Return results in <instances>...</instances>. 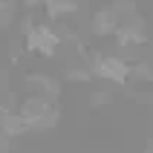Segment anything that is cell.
Here are the masks:
<instances>
[{
	"mask_svg": "<svg viewBox=\"0 0 153 153\" xmlns=\"http://www.w3.org/2000/svg\"><path fill=\"white\" fill-rule=\"evenodd\" d=\"M0 153H12V142L6 136H0Z\"/></svg>",
	"mask_w": 153,
	"mask_h": 153,
	"instance_id": "8fae6325",
	"label": "cell"
},
{
	"mask_svg": "<svg viewBox=\"0 0 153 153\" xmlns=\"http://www.w3.org/2000/svg\"><path fill=\"white\" fill-rule=\"evenodd\" d=\"M87 67H90L93 78H101L107 84H127L130 81V61L124 55H107V52L93 49Z\"/></svg>",
	"mask_w": 153,
	"mask_h": 153,
	"instance_id": "6da1fadb",
	"label": "cell"
},
{
	"mask_svg": "<svg viewBox=\"0 0 153 153\" xmlns=\"http://www.w3.org/2000/svg\"><path fill=\"white\" fill-rule=\"evenodd\" d=\"M81 12V3L78 0H46L43 3V15L49 17L52 23H64L67 17L78 15Z\"/></svg>",
	"mask_w": 153,
	"mask_h": 153,
	"instance_id": "8992f818",
	"label": "cell"
},
{
	"mask_svg": "<svg viewBox=\"0 0 153 153\" xmlns=\"http://www.w3.org/2000/svg\"><path fill=\"white\" fill-rule=\"evenodd\" d=\"M15 20V3H9V0H0V29L9 26Z\"/></svg>",
	"mask_w": 153,
	"mask_h": 153,
	"instance_id": "9c48e42d",
	"label": "cell"
},
{
	"mask_svg": "<svg viewBox=\"0 0 153 153\" xmlns=\"http://www.w3.org/2000/svg\"><path fill=\"white\" fill-rule=\"evenodd\" d=\"M119 26H121V17L116 15L113 6H101V9L93 12V20H90L93 35H98V38H113V35L119 32Z\"/></svg>",
	"mask_w": 153,
	"mask_h": 153,
	"instance_id": "277c9868",
	"label": "cell"
},
{
	"mask_svg": "<svg viewBox=\"0 0 153 153\" xmlns=\"http://www.w3.org/2000/svg\"><path fill=\"white\" fill-rule=\"evenodd\" d=\"M110 101H113V95H110V93H104V90L93 93V98H90V104H93V107H104V104H110Z\"/></svg>",
	"mask_w": 153,
	"mask_h": 153,
	"instance_id": "30bf717a",
	"label": "cell"
},
{
	"mask_svg": "<svg viewBox=\"0 0 153 153\" xmlns=\"http://www.w3.org/2000/svg\"><path fill=\"white\" fill-rule=\"evenodd\" d=\"M29 133V127H26V121L20 113H6V116H0V136H6L9 142H15V139L26 136Z\"/></svg>",
	"mask_w": 153,
	"mask_h": 153,
	"instance_id": "52a82bcc",
	"label": "cell"
},
{
	"mask_svg": "<svg viewBox=\"0 0 153 153\" xmlns=\"http://www.w3.org/2000/svg\"><path fill=\"white\" fill-rule=\"evenodd\" d=\"M26 87L32 90V95L46 98V101H52V104H55V98H58V93H61V81L52 78V75H46V72H32V75H26Z\"/></svg>",
	"mask_w": 153,
	"mask_h": 153,
	"instance_id": "5b68a950",
	"label": "cell"
},
{
	"mask_svg": "<svg viewBox=\"0 0 153 153\" xmlns=\"http://www.w3.org/2000/svg\"><path fill=\"white\" fill-rule=\"evenodd\" d=\"M23 43H26V49L32 52V55H41V58H52V55L64 46L55 23H35L32 29L23 35Z\"/></svg>",
	"mask_w": 153,
	"mask_h": 153,
	"instance_id": "7a4b0ae2",
	"label": "cell"
},
{
	"mask_svg": "<svg viewBox=\"0 0 153 153\" xmlns=\"http://www.w3.org/2000/svg\"><path fill=\"white\" fill-rule=\"evenodd\" d=\"M64 78H67V81H75V84H87V81L93 78V72H90L87 64H81V67H69L67 72H64Z\"/></svg>",
	"mask_w": 153,
	"mask_h": 153,
	"instance_id": "ba28073f",
	"label": "cell"
},
{
	"mask_svg": "<svg viewBox=\"0 0 153 153\" xmlns=\"http://www.w3.org/2000/svg\"><path fill=\"white\" fill-rule=\"evenodd\" d=\"M116 38V43H119V49L121 52H127V49H136V46H145L147 43V32L142 29V23L139 20H121V26H119V32L113 35Z\"/></svg>",
	"mask_w": 153,
	"mask_h": 153,
	"instance_id": "3957f363",
	"label": "cell"
}]
</instances>
